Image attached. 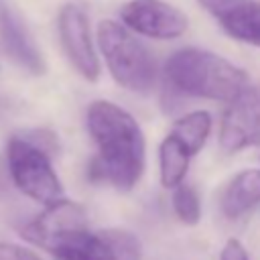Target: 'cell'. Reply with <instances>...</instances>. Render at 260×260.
I'll return each mask as SVG.
<instances>
[{"instance_id":"obj_11","label":"cell","mask_w":260,"mask_h":260,"mask_svg":"<svg viewBox=\"0 0 260 260\" xmlns=\"http://www.w3.org/2000/svg\"><path fill=\"white\" fill-rule=\"evenodd\" d=\"M217 22L234 41L260 49V0H242L219 16Z\"/></svg>"},{"instance_id":"obj_4","label":"cell","mask_w":260,"mask_h":260,"mask_svg":"<svg viewBox=\"0 0 260 260\" xmlns=\"http://www.w3.org/2000/svg\"><path fill=\"white\" fill-rule=\"evenodd\" d=\"M8 173L12 183L37 203L49 205L63 197V185L43 148L14 136L8 142Z\"/></svg>"},{"instance_id":"obj_10","label":"cell","mask_w":260,"mask_h":260,"mask_svg":"<svg viewBox=\"0 0 260 260\" xmlns=\"http://www.w3.org/2000/svg\"><path fill=\"white\" fill-rule=\"evenodd\" d=\"M260 203V167L236 173L219 195V211L228 219H238Z\"/></svg>"},{"instance_id":"obj_3","label":"cell","mask_w":260,"mask_h":260,"mask_svg":"<svg viewBox=\"0 0 260 260\" xmlns=\"http://www.w3.org/2000/svg\"><path fill=\"white\" fill-rule=\"evenodd\" d=\"M98 49L112 79L134 93H148L158 77L152 51L122 22L102 20L95 30Z\"/></svg>"},{"instance_id":"obj_7","label":"cell","mask_w":260,"mask_h":260,"mask_svg":"<svg viewBox=\"0 0 260 260\" xmlns=\"http://www.w3.org/2000/svg\"><path fill=\"white\" fill-rule=\"evenodd\" d=\"M260 140V87L246 85L228 102L219 126V146L236 154Z\"/></svg>"},{"instance_id":"obj_20","label":"cell","mask_w":260,"mask_h":260,"mask_svg":"<svg viewBox=\"0 0 260 260\" xmlns=\"http://www.w3.org/2000/svg\"><path fill=\"white\" fill-rule=\"evenodd\" d=\"M6 193V175H4V169L0 165V195Z\"/></svg>"},{"instance_id":"obj_8","label":"cell","mask_w":260,"mask_h":260,"mask_svg":"<svg viewBox=\"0 0 260 260\" xmlns=\"http://www.w3.org/2000/svg\"><path fill=\"white\" fill-rule=\"evenodd\" d=\"M83 230H89L85 209L79 203L61 197L55 203H49L47 209L32 221L22 225L20 234L24 240L35 242L45 250L53 252L59 244H63L65 240Z\"/></svg>"},{"instance_id":"obj_9","label":"cell","mask_w":260,"mask_h":260,"mask_svg":"<svg viewBox=\"0 0 260 260\" xmlns=\"http://www.w3.org/2000/svg\"><path fill=\"white\" fill-rule=\"evenodd\" d=\"M0 47L10 61L30 75H43L47 71L45 57L37 47L26 22L12 6L4 2H0Z\"/></svg>"},{"instance_id":"obj_15","label":"cell","mask_w":260,"mask_h":260,"mask_svg":"<svg viewBox=\"0 0 260 260\" xmlns=\"http://www.w3.org/2000/svg\"><path fill=\"white\" fill-rule=\"evenodd\" d=\"M108 260H142V244L136 234L122 228H108L98 232Z\"/></svg>"},{"instance_id":"obj_5","label":"cell","mask_w":260,"mask_h":260,"mask_svg":"<svg viewBox=\"0 0 260 260\" xmlns=\"http://www.w3.org/2000/svg\"><path fill=\"white\" fill-rule=\"evenodd\" d=\"M120 20L134 35L154 41L181 39L189 28L187 14L167 0H128L120 6Z\"/></svg>"},{"instance_id":"obj_17","label":"cell","mask_w":260,"mask_h":260,"mask_svg":"<svg viewBox=\"0 0 260 260\" xmlns=\"http://www.w3.org/2000/svg\"><path fill=\"white\" fill-rule=\"evenodd\" d=\"M219 260H250V256H248V250L244 248V244L240 240L230 238L219 252Z\"/></svg>"},{"instance_id":"obj_16","label":"cell","mask_w":260,"mask_h":260,"mask_svg":"<svg viewBox=\"0 0 260 260\" xmlns=\"http://www.w3.org/2000/svg\"><path fill=\"white\" fill-rule=\"evenodd\" d=\"M171 205L175 215L185 223V225H197L201 221V199L197 191L191 185H185V181L177 187L171 189Z\"/></svg>"},{"instance_id":"obj_13","label":"cell","mask_w":260,"mask_h":260,"mask_svg":"<svg viewBox=\"0 0 260 260\" xmlns=\"http://www.w3.org/2000/svg\"><path fill=\"white\" fill-rule=\"evenodd\" d=\"M209 132H211V114L207 110H193L177 118L169 134H173L191 152V156H195L205 146Z\"/></svg>"},{"instance_id":"obj_18","label":"cell","mask_w":260,"mask_h":260,"mask_svg":"<svg viewBox=\"0 0 260 260\" xmlns=\"http://www.w3.org/2000/svg\"><path fill=\"white\" fill-rule=\"evenodd\" d=\"M199 4H201V8L207 12V14H211L215 20L219 18V16H223L228 10H232L236 4H240L242 0H197Z\"/></svg>"},{"instance_id":"obj_1","label":"cell","mask_w":260,"mask_h":260,"mask_svg":"<svg viewBox=\"0 0 260 260\" xmlns=\"http://www.w3.org/2000/svg\"><path fill=\"white\" fill-rule=\"evenodd\" d=\"M85 122L98 146L89 162V179L106 181L122 193L132 191L146 162V140L136 118L114 102L95 100L87 108Z\"/></svg>"},{"instance_id":"obj_19","label":"cell","mask_w":260,"mask_h":260,"mask_svg":"<svg viewBox=\"0 0 260 260\" xmlns=\"http://www.w3.org/2000/svg\"><path fill=\"white\" fill-rule=\"evenodd\" d=\"M0 260H39V258L26 248L14 244H0Z\"/></svg>"},{"instance_id":"obj_12","label":"cell","mask_w":260,"mask_h":260,"mask_svg":"<svg viewBox=\"0 0 260 260\" xmlns=\"http://www.w3.org/2000/svg\"><path fill=\"white\" fill-rule=\"evenodd\" d=\"M191 162V152L173 136L167 134L158 144V175L165 189L181 185L187 177Z\"/></svg>"},{"instance_id":"obj_2","label":"cell","mask_w":260,"mask_h":260,"mask_svg":"<svg viewBox=\"0 0 260 260\" xmlns=\"http://www.w3.org/2000/svg\"><path fill=\"white\" fill-rule=\"evenodd\" d=\"M162 79L175 95L230 102L246 85L248 73L230 59L199 47H183L169 55Z\"/></svg>"},{"instance_id":"obj_6","label":"cell","mask_w":260,"mask_h":260,"mask_svg":"<svg viewBox=\"0 0 260 260\" xmlns=\"http://www.w3.org/2000/svg\"><path fill=\"white\" fill-rule=\"evenodd\" d=\"M59 41L65 51V57L73 69L87 81L100 79V59L91 37V24L87 12L77 4H65L57 16Z\"/></svg>"},{"instance_id":"obj_14","label":"cell","mask_w":260,"mask_h":260,"mask_svg":"<svg viewBox=\"0 0 260 260\" xmlns=\"http://www.w3.org/2000/svg\"><path fill=\"white\" fill-rule=\"evenodd\" d=\"M51 254L55 256V260H108L98 232L89 230L71 236L63 244H59Z\"/></svg>"}]
</instances>
